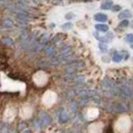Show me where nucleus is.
I'll list each match as a JSON object with an SVG mask.
<instances>
[{
	"instance_id": "12",
	"label": "nucleus",
	"mask_w": 133,
	"mask_h": 133,
	"mask_svg": "<svg viewBox=\"0 0 133 133\" xmlns=\"http://www.w3.org/2000/svg\"><path fill=\"white\" fill-rule=\"evenodd\" d=\"M128 24H129L128 20H125V21H122V22L119 23V26H121V27H127Z\"/></svg>"
},
{
	"instance_id": "14",
	"label": "nucleus",
	"mask_w": 133,
	"mask_h": 133,
	"mask_svg": "<svg viewBox=\"0 0 133 133\" xmlns=\"http://www.w3.org/2000/svg\"><path fill=\"white\" fill-rule=\"evenodd\" d=\"M128 38H130V43H133V34H130V35H128Z\"/></svg>"
},
{
	"instance_id": "2",
	"label": "nucleus",
	"mask_w": 133,
	"mask_h": 133,
	"mask_svg": "<svg viewBox=\"0 0 133 133\" xmlns=\"http://www.w3.org/2000/svg\"><path fill=\"white\" fill-rule=\"evenodd\" d=\"M48 79H49V77L44 71H37L32 77V80H33L34 84L36 86H39V87L45 86L48 82Z\"/></svg>"
},
{
	"instance_id": "10",
	"label": "nucleus",
	"mask_w": 133,
	"mask_h": 133,
	"mask_svg": "<svg viewBox=\"0 0 133 133\" xmlns=\"http://www.w3.org/2000/svg\"><path fill=\"white\" fill-rule=\"evenodd\" d=\"M96 28L100 31H107L108 30V25H106V24H97Z\"/></svg>"
},
{
	"instance_id": "7",
	"label": "nucleus",
	"mask_w": 133,
	"mask_h": 133,
	"mask_svg": "<svg viewBox=\"0 0 133 133\" xmlns=\"http://www.w3.org/2000/svg\"><path fill=\"white\" fill-rule=\"evenodd\" d=\"M98 114H99V110H98L97 108H89L88 111H87V113H86L88 119H94V118H96V117L98 116Z\"/></svg>"
},
{
	"instance_id": "8",
	"label": "nucleus",
	"mask_w": 133,
	"mask_h": 133,
	"mask_svg": "<svg viewBox=\"0 0 133 133\" xmlns=\"http://www.w3.org/2000/svg\"><path fill=\"white\" fill-rule=\"evenodd\" d=\"M95 20L99 22H105L107 21V16L104 14H96L95 15Z\"/></svg>"
},
{
	"instance_id": "15",
	"label": "nucleus",
	"mask_w": 133,
	"mask_h": 133,
	"mask_svg": "<svg viewBox=\"0 0 133 133\" xmlns=\"http://www.w3.org/2000/svg\"><path fill=\"white\" fill-rule=\"evenodd\" d=\"M131 47H132V48H133V45H132V46H131Z\"/></svg>"
},
{
	"instance_id": "11",
	"label": "nucleus",
	"mask_w": 133,
	"mask_h": 133,
	"mask_svg": "<svg viewBox=\"0 0 133 133\" xmlns=\"http://www.w3.org/2000/svg\"><path fill=\"white\" fill-rule=\"evenodd\" d=\"M112 7V1L111 0H108V1H105L103 4H102V8L103 9H109Z\"/></svg>"
},
{
	"instance_id": "13",
	"label": "nucleus",
	"mask_w": 133,
	"mask_h": 133,
	"mask_svg": "<svg viewBox=\"0 0 133 133\" xmlns=\"http://www.w3.org/2000/svg\"><path fill=\"white\" fill-rule=\"evenodd\" d=\"M112 10L113 11H118V10H121V6L119 5H114V6H112Z\"/></svg>"
},
{
	"instance_id": "9",
	"label": "nucleus",
	"mask_w": 133,
	"mask_h": 133,
	"mask_svg": "<svg viewBox=\"0 0 133 133\" xmlns=\"http://www.w3.org/2000/svg\"><path fill=\"white\" fill-rule=\"evenodd\" d=\"M131 16H132V15H131L130 10L126 9L125 11H122V12L118 15V18H119V19H124V18H129V17H131Z\"/></svg>"
},
{
	"instance_id": "5",
	"label": "nucleus",
	"mask_w": 133,
	"mask_h": 133,
	"mask_svg": "<svg viewBox=\"0 0 133 133\" xmlns=\"http://www.w3.org/2000/svg\"><path fill=\"white\" fill-rule=\"evenodd\" d=\"M16 116V109L14 107H10V106H7L5 111H4V114H3V117L5 121H11L14 119V117Z\"/></svg>"
},
{
	"instance_id": "4",
	"label": "nucleus",
	"mask_w": 133,
	"mask_h": 133,
	"mask_svg": "<svg viewBox=\"0 0 133 133\" xmlns=\"http://www.w3.org/2000/svg\"><path fill=\"white\" fill-rule=\"evenodd\" d=\"M32 112H33L32 107L29 104H25L20 109V116L22 118H24V119H27V118H30L31 117Z\"/></svg>"
},
{
	"instance_id": "3",
	"label": "nucleus",
	"mask_w": 133,
	"mask_h": 133,
	"mask_svg": "<svg viewBox=\"0 0 133 133\" xmlns=\"http://www.w3.org/2000/svg\"><path fill=\"white\" fill-rule=\"evenodd\" d=\"M56 99H57V95L52 91V90H47L44 95H43V98H42V103L49 107L51 105H53L55 102H56Z\"/></svg>"
},
{
	"instance_id": "6",
	"label": "nucleus",
	"mask_w": 133,
	"mask_h": 133,
	"mask_svg": "<svg viewBox=\"0 0 133 133\" xmlns=\"http://www.w3.org/2000/svg\"><path fill=\"white\" fill-rule=\"evenodd\" d=\"M103 129V123H95V124H91L88 128L89 131L91 132H100L102 131Z\"/></svg>"
},
{
	"instance_id": "1",
	"label": "nucleus",
	"mask_w": 133,
	"mask_h": 133,
	"mask_svg": "<svg viewBox=\"0 0 133 133\" xmlns=\"http://www.w3.org/2000/svg\"><path fill=\"white\" fill-rule=\"evenodd\" d=\"M131 119L128 115H121L114 123V130L118 132H128L130 130Z\"/></svg>"
}]
</instances>
